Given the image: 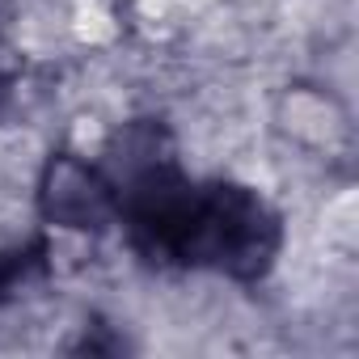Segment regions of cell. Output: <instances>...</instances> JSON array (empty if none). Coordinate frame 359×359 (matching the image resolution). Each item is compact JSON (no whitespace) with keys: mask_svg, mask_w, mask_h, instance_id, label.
I'll return each instance as SVG.
<instances>
[{"mask_svg":"<svg viewBox=\"0 0 359 359\" xmlns=\"http://www.w3.org/2000/svg\"><path fill=\"white\" fill-rule=\"evenodd\" d=\"M97 161L114 191V224L140 262L233 283H262L275 271L283 254L279 208L233 177H191L165 123H123Z\"/></svg>","mask_w":359,"mask_h":359,"instance_id":"1","label":"cell"},{"mask_svg":"<svg viewBox=\"0 0 359 359\" xmlns=\"http://www.w3.org/2000/svg\"><path fill=\"white\" fill-rule=\"evenodd\" d=\"M39 216L51 229L68 233H106L114 224V191L97 156L60 148L43 161L39 191H34Z\"/></svg>","mask_w":359,"mask_h":359,"instance_id":"2","label":"cell"},{"mask_svg":"<svg viewBox=\"0 0 359 359\" xmlns=\"http://www.w3.org/2000/svg\"><path fill=\"white\" fill-rule=\"evenodd\" d=\"M47 241L43 237H13L0 241V304L18 300L26 287L47 279Z\"/></svg>","mask_w":359,"mask_h":359,"instance_id":"3","label":"cell"}]
</instances>
